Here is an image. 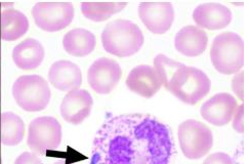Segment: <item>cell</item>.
Here are the masks:
<instances>
[{"instance_id":"cell-5","label":"cell","mask_w":249,"mask_h":164,"mask_svg":"<svg viewBox=\"0 0 249 164\" xmlns=\"http://www.w3.org/2000/svg\"><path fill=\"white\" fill-rule=\"evenodd\" d=\"M13 95L18 107L27 112H40L49 106L52 91L39 75H23L15 81Z\"/></svg>"},{"instance_id":"cell-18","label":"cell","mask_w":249,"mask_h":164,"mask_svg":"<svg viewBox=\"0 0 249 164\" xmlns=\"http://www.w3.org/2000/svg\"><path fill=\"white\" fill-rule=\"evenodd\" d=\"M29 30L28 18L15 8H6L0 15V34L5 41H15Z\"/></svg>"},{"instance_id":"cell-4","label":"cell","mask_w":249,"mask_h":164,"mask_svg":"<svg viewBox=\"0 0 249 164\" xmlns=\"http://www.w3.org/2000/svg\"><path fill=\"white\" fill-rule=\"evenodd\" d=\"M212 82L200 69L183 65L177 71L166 89L188 105H196L202 101L210 91Z\"/></svg>"},{"instance_id":"cell-26","label":"cell","mask_w":249,"mask_h":164,"mask_svg":"<svg viewBox=\"0 0 249 164\" xmlns=\"http://www.w3.org/2000/svg\"><path fill=\"white\" fill-rule=\"evenodd\" d=\"M243 72L239 73L233 80L232 88L234 92L237 94V96L241 101H243Z\"/></svg>"},{"instance_id":"cell-25","label":"cell","mask_w":249,"mask_h":164,"mask_svg":"<svg viewBox=\"0 0 249 164\" xmlns=\"http://www.w3.org/2000/svg\"><path fill=\"white\" fill-rule=\"evenodd\" d=\"M14 164H43V163L36 154L31 152H24L20 156H18Z\"/></svg>"},{"instance_id":"cell-12","label":"cell","mask_w":249,"mask_h":164,"mask_svg":"<svg viewBox=\"0 0 249 164\" xmlns=\"http://www.w3.org/2000/svg\"><path fill=\"white\" fill-rule=\"evenodd\" d=\"M93 100L85 90H75L65 95L61 104V115L65 121L73 125L81 124L92 110Z\"/></svg>"},{"instance_id":"cell-27","label":"cell","mask_w":249,"mask_h":164,"mask_svg":"<svg viewBox=\"0 0 249 164\" xmlns=\"http://www.w3.org/2000/svg\"><path fill=\"white\" fill-rule=\"evenodd\" d=\"M54 164H67V163H65V162H61V161H57V162H55Z\"/></svg>"},{"instance_id":"cell-19","label":"cell","mask_w":249,"mask_h":164,"mask_svg":"<svg viewBox=\"0 0 249 164\" xmlns=\"http://www.w3.org/2000/svg\"><path fill=\"white\" fill-rule=\"evenodd\" d=\"M95 36L90 31L76 28L66 33L63 38L65 51L73 56H85L91 54L95 47Z\"/></svg>"},{"instance_id":"cell-9","label":"cell","mask_w":249,"mask_h":164,"mask_svg":"<svg viewBox=\"0 0 249 164\" xmlns=\"http://www.w3.org/2000/svg\"><path fill=\"white\" fill-rule=\"evenodd\" d=\"M121 76L122 70L116 61L109 57H100L89 67L88 82L97 93L108 94L116 88Z\"/></svg>"},{"instance_id":"cell-10","label":"cell","mask_w":249,"mask_h":164,"mask_svg":"<svg viewBox=\"0 0 249 164\" xmlns=\"http://www.w3.org/2000/svg\"><path fill=\"white\" fill-rule=\"evenodd\" d=\"M139 16L149 31L164 34L175 21V9L170 2H142Z\"/></svg>"},{"instance_id":"cell-2","label":"cell","mask_w":249,"mask_h":164,"mask_svg":"<svg viewBox=\"0 0 249 164\" xmlns=\"http://www.w3.org/2000/svg\"><path fill=\"white\" fill-rule=\"evenodd\" d=\"M145 41L140 27L128 20H115L104 28L102 43L107 53L126 57L139 53Z\"/></svg>"},{"instance_id":"cell-8","label":"cell","mask_w":249,"mask_h":164,"mask_svg":"<svg viewBox=\"0 0 249 164\" xmlns=\"http://www.w3.org/2000/svg\"><path fill=\"white\" fill-rule=\"evenodd\" d=\"M36 26L46 32H57L68 27L74 18L71 2H37L32 8Z\"/></svg>"},{"instance_id":"cell-14","label":"cell","mask_w":249,"mask_h":164,"mask_svg":"<svg viewBox=\"0 0 249 164\" xmlns=\"http://www.w3.org/2000/svg\"><path fill=\"white\" fill-rule=\"evenodd\" d=\"M127 88L142 98L150 99L161 89V81L155 69L148 65H140L133 68L127 76Z\"/></svg>"},{"instance_id":"cell-24","label":"cell","mask_w":249,"mask_h":164,"mask_svg":"<svg viewBox=\"0 0 249 164\" xmlns=\"http://www.w3.org/2000/svg\"><path fill=\"white\" fill-rule=\"evenodd\" d=\"M236 113L234 114V119H233V128L239 132L243 133L244 132V105H240L237 107Z\"/></svg>"},{"instance_id":"cell-23","label":"cell","mask_w":249,"mask_h":164,"mask_svg":"<svg viewBox=\"0 0 249 164\" xmlns=\"http://www.w3.org/2000/svg\"><path fill=\"white\" fill-rule=\"evenodd\" d=\"M203 164H234L231 156L223 152H216L209 155L203 162Z\"/></svg>"},{"instance_id":"cell-28","label":"cell","mask_w":249,"mask_h":164,"mask_svg":"<svg viewBox=\"0 0 249 164\" xmlns=\"http://www.w3.org/2000/svg\"><path fill=\"white\" fill-rule=\"evenodd\" d=\"M0 163H1V158H0Z\"/></svg>"},{"instance_id":"cell-13","label":"cell","mask_w":249,"mask_h":164,"mask_svg":"<svg viewBox=\"0 0 249 164\" xmlns=\"http://www.w3.org/2000/svg\"><path fill=\"white\" fill-rule=\"evenodd\" d=\"M193 20L198 28L207 30H221L232 21L231 9L216 2H209L198 5L193 13Z\"/></svg>"},{"instance_id":"cell-20","label":"cell","mask_w":249,"mask_h":164,"mask_svg":"<svg viewBox=\"0 0 249 164\" xmlns=\"http://www.w3.org/2000/svg\"><path fill=\"white\" fill-rule=\"evenodd\" d=\"M25 123L13 112H3L0 115V138L5 146H17L25 137Z\"/></svg>"},{"instance_id":"cell-22","label":"cell","mask_w":249,"mask_h":164,"mask_svg":"<svg viewBox=\"0 0 249 164\" xmlns=\"http://www.w3.org/2000/svg\"><path fill=\"white\" fill-rule=\"evenodd\" d=\"M184 64L179 62L174 61L169 59L164 55H158L154 59V69L159 77L161 84L164 86L165 89L168 88V85L175 76L177 71Z\"/></svg>"},{"instance_id":"cell-1","label":"cell","mask_w":249,"mask_h":164,"mask_svg":"<svg viewBox=\"0 0 249 164\" xmlns=\"http://www.w3.org/2000/svg\"><path fill=\"white\" fill-rule=\"evenodd\" d=\"M170 128L148 114L110 116L95 134L90 164H171Z\"/></svg>"},{"instance_id":"cell-7","label":"cell","mask_w":249,"mask_h":164,"mask_svg":"<svg viewBox=\"0 0 249 164\" xmlns=\"http://www.w3.org/2000/svg\"><path fill=\"white\" fill-rule=\"evenodd\" d=\"M62 142V125L53 117L43 116L32 120L29 124L27 144L29 148L38 154L53 151Z\"/></svg>"},{"instance_id":"cell-16","label":"cell","mask_w":249,"mask_h":164,"mask_svg":"<svg viewBox=\"0 0 249 164\" xmlns=\"http://www.w3.org/2000/svg\"><path fill=\"white\" fill-rule=\"evenodd\" d=\"M208 44L207 34L196 26H186L179 30L175 38L177 51L186 56H198L202 55Z\"/></svg>"},{"instance_id":"cell-3","label":"cell","mask_w":249,"mask_h":164,"mask_svg":"<svg viewBox=\"0 0 249 164\" xmlns=\"http://www.w3.org/2000/svg\"><path fill=\"white\" fill-rule=\"evenodd\" d=\"M210 60L216 71L225 75L235 74L244 66V41L234 32L217 35L210 47Z\"/></svg>"},{"instance_id":"cell-21","label":"cell","mask_w":249,"mask_h":164,"mask_svg":"<svg viewBox=\"0 0 249 164\" xmlns=\"http://www.w3.org/2000/svg\"><path fill=\"white\" fill-rule=\"evenodd\" d=\"M126 5L125 2H82L81 13L90 21L104 22L120 13Z\"/></svg>"},{"instance_id":"cell-6","label":"cell","mask_w":249,"mask_h":164,"mask_svg":"<svg viewBox=\"0 0 249 164\" xmlns=\"http://www.w3.org/2000/svg\"><path fill=\"white\" fill-rule=\"evenodd\" d=\"M178 137L184 155L188 159H200L212 150L213 131L202 122L195 119L184 121L178 127Z\"/></svg>"},{"instance_id":"cell-17","label":"cell","mask_w":249,"mask_h":164,"mask_svg":"<svg viewBox=\"0 0 249 164\" xmlns=\"http://www.w3.org/2000/svg\"><path fill=\"white\" fill-rule=\"evenodd\" d=\"M44 55V48L39 41L33 38H27L14 47L13 60L18 68L31 71L41 65Z\"/></svg>"},{"instance_id":"cell-15","label":"cell","mask_w":249,"mask_h":164,"mask_svg":"<svg viewBox=\"0 0 249 164\" xmlns=\"http://www.w3.org/2000/svg\"><path fill=\"white\" fill-rule=\"evenodd\" d=\"M49 79L54 89L61 91L79 90L82 84V73L79 67L70 61H57L51 66Z\"/></svg>"},{"instance_id":"cell-11","label":"cell","mask_w":249,"mask_h":164,"mask_svg":"<svg viewBox=\"0 0 249 164\" xmlns=\"http://www.w3.org/2000/svg\"><path fill=\"white\" fill-rule=\"evenodd\" d=\"M237 107V100L232 94L221 92L214 94L201 106L200 114L208 123L224 127L231 122Z\"/></svg>"}]
</instances>
